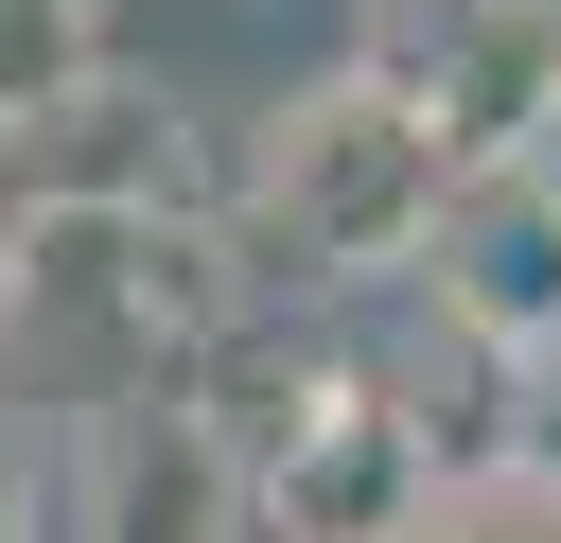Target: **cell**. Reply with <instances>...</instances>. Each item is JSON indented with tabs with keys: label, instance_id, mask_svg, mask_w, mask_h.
Wrapping results in <instances>:
<instances>
[{
	"label": "cell",
	"instance_id": "6da1fadb",
	"mask_svg": "<svg viewBox=\"0 0 561 543\" xmlns=\"http://www.w3.org/2000/svg\"><path fill=\"white\" fill-rule=\"evenodd\" d=\"M456 193H473V158H456L438 88H403L386 53L280 88L263 140L228 158V228H245V263H263L280 298H333V280L421 263V245L456 228Z\"/></svg>",
	"mask_w": 561,
	"mask_h": 543
},
{
	"label": "cell",
	"instance_id": "7a4b0ae2",
	"mask_svg": "<svg viewBox=\"0 0 561 543\" xmlns=\"http://www.w3.org/2000/svg\"><path fill=\"white\" fill-rule=\"evenodd\" d=\"M263 525V473H245V420L175 368L105 385L70 420V473H53V543H245Z\"/></svg>",
	"mask_w": 561,
	"mask_h": 543
},
{
	"label": "cell",
	"instance_id": "3957f363",
	"mask_svg": "<svg viewBox=\"0 0 561 543\" xmlns=\"http://www.w3.org/2000/svg\"><path fill=\"white\" fill-rule=\"evenodd\" d=\"M228 175L193 158V105H158V88H70V105H35V123H0V228L18 245H105V228H158V210H210Z\"/></svg>",
	"mask_w": 561,
	"mask_h": 543
},
{
	"label": "cell",
	"instance_id": "277c9868",
	"mask_svg": "<svg viewBox=\"0 0 561 543\" xmlns=\"http://www.w3.org/2000/svg\"><path fill=\"white\" fill-rule=\"evenodd\" d=\"M438 315L491 368L561 350V158H473V193L438 228Z\"/></svg>",
	"mask_w": 561,
	"mask_h": 543
},
{
	"label": "cell",
	"instance_id": "5b68a950",
	"mask_svg": "<svg viewBox=\"0 0 561 543\" xmlns=\"http://www.w3.org/2000/svg\"><path fill=\"white\" fill-rule=\"evenodd\" d=\"M105 88V0H0V123Z\"/></svg>",
	"mask_w": 561,
	"mask_h": 543
},
{
	"label": "cell",
	"instance_id": "8992f818",
	"mask_svg": "<svg viewBox=\"0 0 561 543\" xmlns=\"http://www.w3.org/2000/svg\"><path fill=\"white\" fill-rule=\"evenodd\" d=\"M0 543H53V473H35V438H0Z\"/></svg>",
	"mask_w": 561,
	"mask_h": 543
},
{
	"label": "cell",
	"instance_id": "52a82bcc",
	"mask_svg": "<svg viewBox=\"0 0 561 543\" xmlns=\"http://www.w3.org/2000/svg\"><path fill=\"white\" fill-rule=\"evenodd\" d=\"M18 263H35V245H18V228H0V333H18Z\"/></svg>",
	"mask_w": 561,
	"mask_h": 543
}]
</instances>
